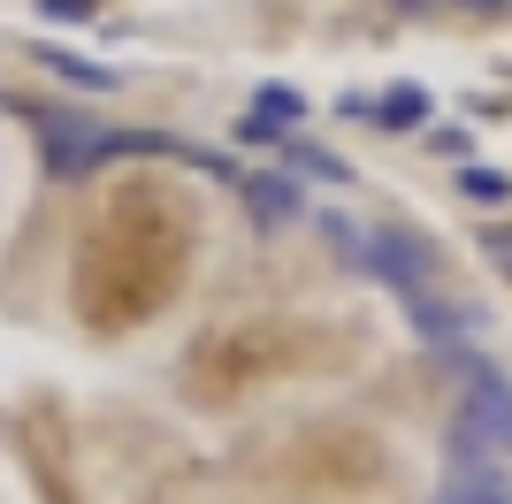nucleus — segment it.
<instances>
[{"instance_id":"nucleus-12","label":"nucleus","mask_w":512,"mask_h":504,"mask_svg":"<svg viewBox=\"0 0 512 504\" xmlns=\"http://www.w3.org/2000/svg\"><path fill=\"white\" fill-rule=\"evenodd\" d=\"M482 252L497 260V275H512V222H482Z\"/></svg>"},{"instance_id":"nucleus-9","label":"nucleus","mask_w":512,"mask_h":504,"mask_svg":"<svg viewBox=\"0 0 512 504\" xmlns=\"http://www.w3.org/2000/svg\"><path fill=\"white\" fill-rule=\"evenodd\" d=\"M253 115H260V123H276V130H291V123H306V92H299V84H260Z\"/></svg>"},{"instance_id":"nucleus-16","label":"nucleus","mask_w":512,"mask_h":504,"mask_svg":"<svg viewBox=\"0 0 512 504\" xmlns=\"http://www.w3.org/2000/svg\"><path fill=\"white\" fill-rule=\"evenodd\" d=\"M398 8H428V0H398Z\"/></svg>"},{"instance_id":"nucleus-8","label":"nucleus","mask_w":512,"mask_h":504,"mask_svg":"<svg viewBox=\"0 0 512 504\" xmlns=\"http://www.w3.org/2000/svg\"><path fill=\"white\" fill-rule=\"evenodd\" d=\"M276 153H283V168H291V176H321V184H352V168L337 161V153H321V146H306V138H291V130H283L276 138Z\"/></svg>"},{"instance_id":"nucleus-3","label":"nucleus","mask_w":512,"mask_h":504,"mask_svg":"<svg viewBox=\"0 0 512 504\" xmlns=\"http://www.w3.org/2000/svg\"><path fill=\"white\" fill-rule=\"evenodd\" d=\"M467 443H482V451H497V459H512V382L497 375H474L467 382V405H459V420H451Z\"/></svg>"},{"instance_id":"nucleus-1","label":"nucleus","mask_w":512,"mask_h":504,"mask_svg":"<svg viewBox=\"0 0 512 504\" xmlns=\"http://www.w3.org/2000/svg\"><path fill=\"white\" fill-rule=\"evenodd\" d=\"M352 268L375 275V283H383V291H398V298L436 291V252H428L413 230H398V222L367 230V245H360V260H352Z\"/></svg>"},{"instance_id":"nucleus-13","label":"nucleus","mask_w":512,"mask_h":504,"mask_svg":"<svg viewBox=\"0 0 512 504\" xmlns=\"http://www.w3.org/2000/svg\"><path fill=\"white\" fill-rule=\"evenodd\" d=\"M428 153H444V161H459V153H474V138H467L459 123H436V130H428Z\"/></svg>"},{"instance_id":"nucleus-11","label":"nucleus","mask_w":512,"mask_h":504,"mask_svg":"<svg viewBox=\"0 0 512 504\" xmlns=\"http://www.w3.org/2000/svg\"><path fill=\"white\" fill-rule=\"evenodd\" d=\"M184 161L199 168V176H222V184H245V176H237V161L230 153H207V146H184Z\"/></svg>"},{"instance_id":"nucleus-7","label":"nucleus","mask_w":512,"mask_h":504,"mask_svg":"<svg viewBox=\"0 0 512 504\" xmlns=\"http://www.w3.org/2000/svg\"><path fill=\"white\" fill-rule=\"evenodd\" d=\"M31 54H39V69H54V77L77 84V92H115V84H123L107 62H85V54H69V46H31Z\"/></svg>"},{"instance_id":"nucleus-6","label":"nucleus","mask_w":512,"mask_h":504,"mask_svg":"<svg viewBox=\"0 0 512 504\" xmlns=\"http://www.w3.org/2000/svg\"><path fill=\"white\" fill-rule=\"evenodd\" d=\"M428 115H436V92L428 84H383V100H375V123L383 130H428Z\"/></svg>"},{"instance_id":"nucleus-4","label":"nucleus","mask_w":512,"mask_h":504,"mask_svg":"<svg viewBox=\"0 0 512 504\" xmlns=\"http://www.w3.org/2000/svg\"><path fill=\"white\" fill-rule=\"evenodd\" d=\"M245 214H253L260 230H283V222H299L306 214V184L291 176V168H260V176H245Z\"/></svg>"},{"instance_id":"nucleus-15","label":"nucleus","mask_w":512,"mask_h":504,"mask_svg":"<svg viewBox=\"0 0 512 504\" xmlns=\"http://www.w3.org/2000/svg\"><path fill=\"white\" fill-rule=\"evenodd\" d=\"M451 8H467V16H497L505 0H451Z\"/></svg>"},{"instance_id":"nucleus-5","label":"nucleus","mask_w":512,"mask_h":504,"mask_svg":"<svg viewBox=\"0 0 512 504\" xmlns=\"http://www.w3.org/2000/svg\"><path fill=\"white\" fill-rule=\"evenodd\" d=\"M398 306H406V321H413V336H421L428 352H459V344H467L474 336V314L467 306H451L444 291H421V298H398Z\"/></svg>"},{"instance_id":"nucleus-14","label":"nucleus","mask_w":512,"mask_h":504,"mask_svg":"<svg viewBox=\"0 0 512 504\" xmlns=\"http://www.w3.org/2000/svg\"><path fill=\"white\" fill-rule=\"evenodd\" d=\"M39 16H62V23H85V16H92V8H85V0H39Z\"/></svg>"},{"instance_id":"nucleus-17","label":"nucleus","mask_w":512,"mask_h":504,"mask_svg":"<svg viewBox=\"0 0 512 504\" xmlns=\"http://www.w3.org/2000/svg\"><path fill=\"white\" fill-rule=\"evenodd\" d=\"M497 504H512V489H505V497H497Z\"/></svg>"},{"instance_id":"nucleus-10","label":"nucleus","mask_w":512,"mask_h":504,"mask_svg":"<svg viewBox=\"0 0 512 504\" xmlns=\"http://www.w3.org/2000/svg\"><path fill=\"white\" fill-rule=\"evenodd\" d=\"M459 191H467L474 207H505V199H512V176H497V168H459Z\"/></svg>"},{"instance_id":"nucleus-2","label":"nucleus","mask_w":512,"mask_h":504,"mask_svg":"<svg viewBox=\"0 0 512 504\" xmlns=\"http://www.w3.org/2000/svg\"><path fill=\"white\" fill-rule=\"evenodd\" d=\"M39 123V153H46V176H92V168L107 161V130L92 123V115H77V107H39L31 115Z\"/></svg>"}]
</instances>
